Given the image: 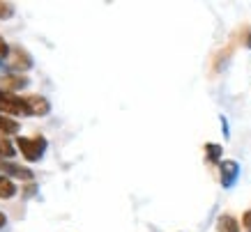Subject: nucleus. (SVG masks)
<instances>
[{
	"label": "nucleus",
	"mask_w": 251,
	"mask_h": 232,
	"mask_svg": "<svg viewBox=\"0 0 251 232\" xmlns=\"http://www.w3.org/2000/svg\"><path fill=\"white\" fill-rule=\"evenodd\" d=\"M28 78L25 76H19V74H9V76H2V88H5V92H12L14 94L16 90H23V88H28Z\"/></svg>",
	"instance_id": "obj_4"
},
{
	"label": "nucleus",
	"mask_w": 251,
	"mask_h": 232,
	"mask_svg": "<svg viewBox=\"0 0 251 232\" xmlns=\"http://www.w3.org/2000/svg\"><path fill=\"white\" fill-rule=\"evenodd\" d=\"M221 154H224V150H221V145H217V142H207L205 145V157L210 163H217L221 159Z\"/></svg>",
	"instance_id": "obj_9"
},
{
	"label": "nucleus",
	"mask_w": 251,
	"mask_h": 232,
	"mask_svg": "<svg viewBox=\"0 0 251 232\" xmlns=\"http://www.w3.org/2000/svg\"><path fill=\"white\" fill-rule=\"evenodd\" d=\"M25 104H28V113L30 115H49L51 113V104L46 97H39V94H30L25 97Z\"/></svg>",
	"instance_id": "obj_3"
},
{
	"label": "nucleus",
	"mask_w": 251,
	"mask_h": 232,
	"mask_svg": "<svg viewBox=\"0 0 251 232\" xmlns=\"http://www.w3.org/2000/svg\"><path fill=\"white\" fill-rule=\"evenodd\" d=\"M5 71H7V67H5V65H2V60H0V74H2V76H7Z\"/></svg>",
	"instance_id": "obj_16"
},
{
	"label": "nucleus",
	"mask_w": 251,
	"mask_h": 232,
	"mask_svg": "<svg viewBox=\"0 0 251 232\" xmlns=\"http://www.w3.org/2000/svg\"><path fill=\"white\" fill-rule=\"evenodd\" d=\"M7 51H9V46L5 44V39L0 37V60H2V58H5V55H7Z\"/></svg>",
	"instance_id": "obj_14"
},
{
	"label": "nucleus",
	"mask_w": 251,
	"mask_h": 232,
	"mask_svg": "<svg viewBox=\"0 0 251 232\" xmlns=\"http://www.w3.org/2000/svg\"><path fill=\"white\" fill-rule=\"evenodd\" d=\"M12 16H14V5L0 2V19H12Z\"/></svg>",
	"instance_id": "obj_11"
},
{
	"label": "nucleus",
	"mask_w": 251,
	"mask_h": 232,
	"mask_svg": "<svg viewBox=\"0 0 251 232\" xmlns=\"http://www.w3.org/2000/svg\"><path fill=\"white\" fill-rule=\"evenodd\" d=\"M16 147L21 150V157L25 159V161H30V163H35V161H39V159L44 157L46 147H49V140H46L44 136H32V138H16Z\"/></svg>",
	"instance_id": "obj_1"
},
{
	"label": "nucleus",
	"mask_w": 251,
	"mask_h": 232,
	"mask_svg": "<svg viewBox=\"0 0 251 232\" xmlns=\"http://www.w3.org/2000/svg\"><path fill=\"white\" fill-rule=\"evenodd\" d=\"M16 131H19V122L7 120V117L0 113V134H16Z\"/></svg>",
	"instance_id": "obj_10"
},
{
	"label": "nucleus",
	"mask_w": 251,
	"mask_h": 232,
	"mask_svg": "<svg viewBox=\"0 0 251 232\" xmlns=\"http://www.w3.org/2000/svg\"><path fill=\"white\" fill-rule=\"evenodd\" d=\"M0 170L14 175L19 180H32V172L28 170V168H23V165H19V163H12V161H0Z\"/></svg>",
	"instance_id": "obj_5"
},
{
	"label": "nucleus",
	"mask_w": 251,
	"mask_h": 232,
	"mask_svg": "<svg viewBox=\"0 0 251 232\" xmlns=\"http://www.w3.org/2000/svg\"><path fill=\"white\" fill-rule=\"evenodd\" d=\"M219 120H221V131H224V138H228V134H230V131H228V120H226L224 115H221Z\"/></svg>",
	"instance_id": "obj_13"
},
{
	"label": "nucleus",
	"mask_w": 251,
	"mask_h": 232,
	"mask_svg": "<svg viewBox=\"0 0 251 232\" xmlns=\"http://www.w3.org/2000/svg\"><path fill=\"white\" fill-rule=\"evenodd\" d=\"M221 172V186L224 188H233L237 184V177H240V163L237 161H221L219 165Z\"/></svg>",
	"instance_id": "obj_2"
},
{
	"label": "nucleus",
	"mask_w": 251,
	"mask_h": 232,
	"mask_svg": "<svg viewBox=\"0 0 251 232\" xmlns=\"http://www.w3.org/2000/svg\"><path fill=\"white\" fill-rule=\"evenodd\" d=\"M242 225L247 228V230L251 232V209H247L244 211V216H242Z\"/></svg>",
	"instance_id": "obj_12"
},
{
	"label": "nucleus",
	"mask_w": 251,
	"mask_h": 232,
	"mask_svg": "<svg viewBox=\"0 0 251 232\" xmlns=\"http://www.w3.org/2000/svg\"><path fill=\"white\" fill-rule=\"evenodd\" d=\"M5 223H7V216H5V214L0 211V228H5Z\"/></svg>",
	"instance_id": "obj_15"
},
{
	"label": "nucleus",
	"mask_w": 251,
	"mask_h": 232,
	"mask_svg": "<svg viewBox=\"0 0 251 232\" xmlns=\"http://www.w3.org/2000/svg\"><path fill=\"white\" fill-rule=\"evenodd\" d=\"M247 46L251 48V30H249V37H247Z\"/></svg>",
	"instance_id": "obj_17"
},
{
	"label": "nucleus",
	"mask_w": 251,
	"mask_h": 232,
	"mask_svg": "<svg viewBox=\"0 0 251 232\" xmlns=\"http://www.w3.org/2000/svg\"><path fill=\"white\" fill-rule=\"evenodd\" d=\"M217 232H240V225L230 214H221L217 221Z\"/></svg>",
	"instance_id": "obj_7"
},
{
	"label": "nucleus",
	"mask_w": 251,
	"mask_h": 232,
	"mask_svg": "<svg viewBox=\"0 0 251 232\" xmlns=\"http://www.w3.org/2000/svg\"><path fill=\"white\" fill-rule=\"evenodd\" d=\"M12 67L14 69H30L32 67V58L21 48H14L12 51Z\"/></svg>",
	"instance_id": "obj_6"
},
{
	"label": "nucleus",
	"mask_w": 251,
	"mask_h": 232,
	"mask_svg": "<svg viewBox=\"0 0 251 232\" xmlns=\"http://www.w3.org/2000/svg\"><path fill=\"white\" fill-rule=\"evenodd\" d=\"M14 195H16V186L7 177L0 175V198H2V200H9V198H14Z\"/></svg>",
	"instance_id": "obj_8"
}]
</instances>
